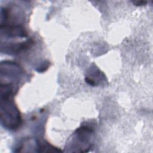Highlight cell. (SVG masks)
I'll use <instances>...</instances> for the list:
<instances>
[{
    "label": "cell",
    "mask_w": 153,
    "mask_h": 153,
    "mask_svg": "<svg viewBox=\"0 0 153 153\" xmlns=\"http://www.w3.org/2000/svg\"><path fill=\"white\" fill-rule=\"evenodd\" d=\"M14 91L11 87L0 86V116L2 126L11 130L17 129L22 124L19 110L13 100Z\"/></svg>",
    "instance_id": "cell-1"
},
{
    "label": "cell",
    "mask_w": 153,
    "mask_h": 153,
    "mask_svg": "<svg viewBox=\"0 0 153 153\" xmlns=\"http://www.w3.org/2000/svg\"><path fill=\"white\" fill-rule=\"evenodd\" d=\"M93 134V129L87 126H82L76 130L68 145L69 148L79 149V152H87L91 146L90 140Z\"/></svg>",
    "instance_id": "cell-2"
},
{
    "label": "cell",
    "mask_w": 153,
    "mask_h": 153,
    "mask_svg": "<svg viewBox=\"0 0 153 153\" xmlns=\"http://www.w3.org/2000/svg\"><path fill=\"white\" fill-rule=\"evenodd\" d=\"M33 43L30 39L27 40L23 42L12 43L2 42L1 43V51L9 54H16L20 53L22 51L26 50L30 47Z\"/></svg>",
    "instance_id": "cell-3"
},
{
    "label": "cell",
    "mask_w": 153,
    "mask_h": 153,
    "mask_svg": "<svg viewBox=\"0 0 153 153\" xmlns=\"http://www.w3.org/2000/svg\"><path fill=\"white\" fill-rule=\"evenodd\" d=\"M1 37L4 36L7 38H22L27 36V32L24 28L20 25L1 24Z\"/></svg>",
    "instance_id": "cell-4"
},
{
    "label": "cell",
    "mask_w": 153,
    "mask_h": 153,
    "mask_svg": "<svg viewBox=\"0 0 153 153\" xmlns=\"http://www.w3.org/2000/svg\"><path fill=\"white\" fill-rule=\"evenodd\" d=\"M132 3L137 6H140V5H143L145 4H146V1H132Z\"/></svg>",
    "instance_id": "cell-5"
}]
</instances>
